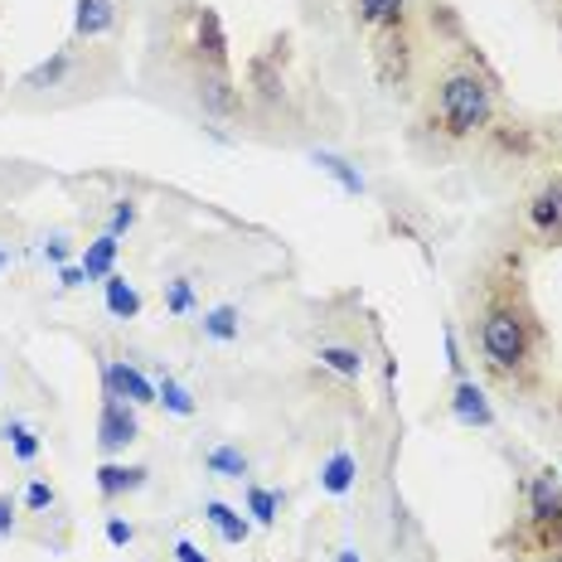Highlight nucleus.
<instances>
[{"label":"nucleus","mask_w":562,"mask_h":562,"mask_svg":"<svg viewBox=\"0 0 562 562\" xmlns=\"http://www.w3.org/2000/svg\"><path fill=\"white\" fill-rule=\"evenodd\" d=\"M204 519H209L218 534H223V544H243V538H247V519L238 514L233 504H223V499H209V504H204Z\"/></svg>","instance_id":"12"},{"label":"nucleus","mask_w":562,"mask_h":562,"mask_svg":"<svg viewBox=\"0 0 562 562\" xmlns=\"http://www.w3.org/2000/svg\"><path fill=\"white\" fill-rule=\"evenodd\" d=\"M175 562H209V558H204L190 538H180V544H175Z\"/></svg>","instance_id":"29"},{"label":"nucleus","mask_w":562,"mask_h":562,"mask_svg":"<svg viewBox=\"0 0 562 562\" xmlns=\"http://www.w3.org/2000/svg\"><path fill=\"white\" fill-rule=\"evenodd\" d=\"M403 5H408V0H354L359 20H369V25H393V20H403Z\"/></svg>","instance_id":"22"},{"label":"nucleus","mask_w":562,"mask_h":562,"mask_svg":"<svg viewBox=\"0 0 562 562\" xmlns=\"http://www.w3.org/2000/svg\"><path fill=\"white\" fill-rule=\"evenodd\" d=\"M553 562H562V553H558V558H553Z\"/></svg>","instance_id":"34"},{"label":"nucleus","mask_w":562,"mask_h":562,"mask_svg":"<svg viewBox=\"0 0 562 562\" xmlns=\"http://www.w3.org/2000/svg\"><path fill=\"white\" fill-rule=\"evenodd\" d=\"M112 25H117L112 0H73V35L78 39H102Z\"/></svg>","instance_id":"8"},{"label":"nucleus","mask_w":562,"mask_h":562,"mask_svg":"<svg viewBox=\"0 0 562 562\" xmlns=\"http://www.w3.org/2000/svg\"><path fill=\"white\" fill-rule=\"evenodd\" d=\"M155 403H161L165 412H175V418H194V393L184 388V383H175V379L155 383Z\"/></svg>","instance_id":"18"},{"label":"nucleus","mask_w":562,"mask_h":562,"mask_svg":"<svg viewBox=\"0 0 562 562\" xmlns=\"http://www.w3.org/2000/svg\"><path fill=\"white\" fill-rule=\"evenodd\" d=\"M495 117V88L481 78V73L461 68L442 82L436 92V122H442L446 137H475L485 131Z\"/></svg>","instance_id":"2"},{"label":"nucleus","mask_w":562,"mask_h":562,"mask_svg":"<svg viewBox=\"0 0 562 562\" xmlns=\"http://www.w3.org/2000/svg\"><path fill=\"white\" fill-rule=\"evenodd\" d=\"M204 465H209L214 475H223V481H243L247 475V456L238 451V446H214V451H204Z\"/></svg>","instance_id":"17"},{"label":"nucleus","mask_w":562,"mask_h":562,"mask_svg":"<svg viewBox=\"0 0 562 562\" xmlns=\"http://www.w3.org/2000/svg\"><path fill=\"white\" fill-rule=\"evenodd\" d=\"M131 538H137V528H131L127 519H107V544L112 548H127Z\"/></svg>","instance_id":"27"},{"label":"nucleus","mask_w":562,"mask_h":562,"mask_svg":"<svg viewBox=\"0 0 562 562\" xmlns=\"http://www.w3.org/2000/svg\"><path fill=\"white\" fill-rule=\"evenodd\" d=\"M102 379H107V393L112 398H127V403H155V383L145 379L141 369H131V363H107V373H102Z\"/></svg>","instance_id":"7"},{"label":"nucleus","mask_w":562,"mask_h":562,"mask_svg":"<svg viewBox=\"0 0 562 562\" xmlns=\"http://www.w3.org/2000/svg\"><path fill=\"white\" fill-rule=\"evenodd\" d=\"M200 325H204V335L209 340H238V330H243L238 325V306H214Z\"/></svg>","instance_id":"21"},{"label":"nucleus","mask_w":562,"mask_h":562,"mask_svg":"<svg viewBox=\"0 0 562 562\" xmlns=\"http://www.w3.org/2000/svg\"><path fill=\"white\" fill-rule=\"evenodd\" d=\"M528 519L544 528H562V481L553 471H538L528 481Z\"/></svg>","instance_id":"5"},{"label":"nucleus","mask_w":562,"mask_h":562,"mask_svg":"<svg viewBox=\"0 0 562 562\" xmlns=\"http://www.w3.org/2000/svg\"><path fill=\"white\" fill-rule=\"evenodd\" d=\"M5 442H10V451H15L20 461H35V456H39V436L29 432L25 422H10L5 426Z\"/></svg>","instance_id":"23"},{"label":"nucleus","mask_w":562,"mask_h":562,"mask_svg":"<svg viewBox=\"0 0 562 562\" xmlns=\"http://www.w3.org/2000/svg\"><path fill=\"white\" fill-rule=\"evenodd\" d=\"M0 267H5V253H0Z\"/></svg>","instance_id":"33"},{"label":"nucleus","mask_w":562,"mask_h":562,"mask_svg":"<svg viewBox=\"0 0 562 562\" xmlns=\"http://www.w3.org/2000/svg\"><path fill=\"white\" fill-rule=\"evenodd\" d=\"M59 277H64V286H82V281H88V277H82V267H64Z\"/></svg>","instance_id":"30"},{"label":"nucleus","mask_w":562,"mask_h":562,"mask_svg":"<svg viewBox=\"0 0 562 562\" xmlns=\"http://www.w3.org/2000/svg\"><path fill=\"white\" fill-rule=\"evenodd\" d=\"M73 59H78V54H73V49H59L54 59H44V64H39V68H29L25 78H20V88H25V92H49V88H64V78L73 73Z\"/></svg>","instance_id":"9"},{"label":"nucleus","mask_w":562,"mask_h":562,"mask_svg":"<svg viewBox=\"0 0 562 562\" xmlns=\"http://www.w3.org/2000/svg\"><path fill=\"white\" fill-rule=\"evenodd\" d=\"M25 504H29V509H49V504H54V485H49V481H29Z\"/></svg>","instance_id":"25"},{"label":"nucleus","mask_w":562,"mask_h":562,"mask_svg":"<svg viewBox=\"0 0 562 562\" xmlns=\"http://www.w3.org/2000/svg\"><path fill=\"white\" fill-rule=\"evenodd\" d=\"M165 306L175 310V316H184V310H194V286L190 281H165Z\"/></svg>","instance_id":"24"},{"label":"nucleus","mask_w":562,"mask_h":562,"mask_svg":"<svg viewBox=\"0 0 562 562\" xmlns=\"http://www.w3.org/2000/svg\"><path fill=\"white\" fill-rule=\"evenodd\" d=\"M340 562H359V553H354V548H345V553H340Z\"/></svg>","instance_id":"32"},{"label":"nucleus","mask_w":562,"mask_h":562,"mask_svg":"<svg viewBox=\"0 0 562 562\" xmlns=\"http://www.w3.org/2000/svg\"><path fill=\"white\" fill-rule=\"evenodd\" d=\"M310 161L320 165V170L330 175V180H340V190H349V194H363V175L354 170V165L345 161V155H335V151H316Z\"/></svg>","instance_id":"16"},{"label":"nucleus","mask_w":562,"mask_h":562,"mask_svg":"<svg viewBox=\"0 0 562 562\" xmlns=\"http://www.w3.org/2000/svg\"><path fill=\"white\" fill-rule=\"evenodd\" d=\"M102 291H107V310H112L117 320H131V316L141 310V296H137V286H131L127 277L112 272L107 281H102Z\"/></svg>","instance_id":"13"},{"label":"nucleus","mask_w":562,"mask_h":562,"mask_svg":"<svg viewBox=\"0 0 562 562\" xmlns=\"http://www.w3.org/2000/svg\"><path fill=\"white\" fill-rule=\"evenodd\" d=\"M145 465H102L98 471V490H102V499H117V495H131V490H141L145 485Z\"/></svg>","instance_id":"11"},{"label":"nucleus","mask_w":562,"mask_h":562,"mask_svg":"<svg viewBox=\"0 0 562 562\" xmlns=\"http://www.w3.org/2000/svg\"><path fill=\"white\" fill-rule=\"evenodd\" d=\"M44 257H49V263H64L68 247H64V243H49V247H44Z\"/></svg>","instance_id":"31"},{"label":"nucleus","mask_w":562,"mask_h":562,"mask_svg":"<svg viewBox=\"0 0 562 562\" xmlns=\"http://www.w3.org/2000/svg\"><path fill=\"white\" fill-rule=\"evenodd\" d=\"M481 354L495 373H519L534 359V320L514 301H490L481 316Z\"/></svg>","instance_id":"1"},{"label":"nucleus","mask_w":562,"mask_h":562,"mask_svg":"<svg viewBox=\"0 0 562 562\" xmlns=\"http://www.w3.org/2000/svg\"><path fill=\"white\" fill-rule=\"evenodd\" d=\"M316 359L325 363V369L345 373V379H359V373H363V354L354 349V345H320Z\"/></svg>","instance_id":"19"},{"label":"nucleus","mask_w":562,"mask_h":562,"mask_svg":"<svg viewBox=\"0 0 562 562\" xmlns=\"http://www.w3.org/2000/svg\"><path fill=\"white\" fill-rule=\"evenodd\" d=\"M10 528H15V499L0 495V538H5Z\"/></svg>","instance_id":"28"},{"label":"nucleus","mask_w":562,"mask_h":562,"mask_svg":"<svg viewBox=\"0 0 562 562\" xmlns=\"http://www.w3.org/2000/svg\"><path fill=\"white\" fill-rule=\"evenodd\" d=\"M354 475H359L354 456H349V451H335V456L325 461V471H320V490H325V495H345L349 485H354Z\"/></svg>","instance_id":"14"},{"label":"nucleus","mask_w":562,"mask_h":562,"mask_svg":"<svg viewBox=\"0 0 562 562\" xmlns=\"http://www.w3.org/2000/svg\"><path fill=\"white\" fill-rule=\"evenodd\" d=\"M200 102H204V112H214V117H228V112L238 107V92L228 88L223 73H209V78L200 82Z\"/></svg>","instance_id":"15"},{"label":"nucleus","mask_w":562,"mask_h":562,"mask_svg":"<svg viewBox=\"0 0 562 562\" xmlns=\"http://www.w3.org/2000/svg\"><path fill=\"white\" fill-rule=\"evenodd\" d=\"M131 223H137V204H131V200H122L117 209H112V228H107V233H127Z\"/></svg>","instance_id":"26"},{"label":"nucleus","mask_w":562,"mask_h":562,"mask_svg":"<svg viewBox=\"0 0 562 562\" xmlns=\"http://www.w3.org/2000/svg\"><path fill=\"white\" fill-rule=\"evenodd\" d=\"M451 412H456V422H465V426H495V408H490V398H485V388H481V383H471V379L456 383V393H451Z\"/></svg>","instance_id":"6"},{"label":"nucleus","mask_w":562,"mask_h":562,"mask_svg":"<svg viewBox=\"0 0 562 562\" xmlns=\"http://www.w3.org/2000/svg\"><path fill=\"white\" fill-rule=\"evenodd\" d=\"M117 253H122L117 233H102L98 243L82 247V277H88V281H107L112 267H117Z\"/></svg>","instance_id":"10"},{"label":"nucleus","mask_w":562,"mask_h":562,"mask_svg":"<svg viewBox=\"0 0 562 562\" xmlns=\"http://www.w3.org/2000/svg\"><path fill=\"white\" fill-rule=\"evenodd\" d=\"M558 412H562V403H558Z\"/></svg>","instance_id":"35"},{"label":"nucleus","mask_w":562,"mask_h":562,"mask_svg":"<svg viewBox=\"0 0 562 562\" xmlns=\"http://www.w3.org/2000/svg\"><path fill=\"white\" fill-rule=\"evenodd\" d=\"M277 509H281V495L277 490H263V485H247V514L257 519L263 528L277 524Z\"/></svg>","instance_id":"20"},{"label":"nucleus","mask_w":562,"mask_h":562,"mask_svg":"<svg viewBox=\"0 0 562 562\" xmlns=\"http://www.w3.org/2000/svg\"><path fill=\"white\" fill-rule=\"evenodd\" d=\"M137 436H141L137 403L102 393V412H98V442H102V451H122V446H131Z\"/></svg>","instance_id":"3"},{"label":"nucleus","mask_w":562,"mask_h":562,"mask_svg":"<svg viewBox=\"0 0 562 562\" xmlns=\"http://www.w3.org/2000/svg\"><path fill=\"white\" fill-rule=\"evenodd\" d=\"M528 228H534L544 243H562V175H553V180L528 200Z\"/></svg>","instance_id":"4"}]
</instances>
